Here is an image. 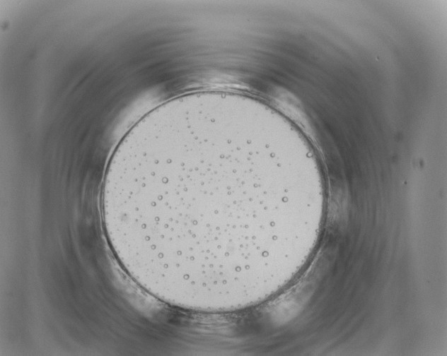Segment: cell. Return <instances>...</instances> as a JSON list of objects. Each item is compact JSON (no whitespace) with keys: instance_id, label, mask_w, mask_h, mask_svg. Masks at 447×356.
<instances>
[{"instance_id":"1","label":"cell","mask_w":447,"mask_h":356,"mask_svg":"<svg viewBox=\"0 0 447 356\" xmlns=\"http://www.w3.org/2000/svg\"><path fill=\"white\" fill-rule=\"evenodd\" d=\"M279 125L250 107L173 100L144 116L108 162L112 252L154 297L222 314L272 298L286 276L293 168Z\"/></svg>"}]
</instances>
